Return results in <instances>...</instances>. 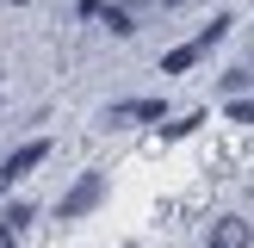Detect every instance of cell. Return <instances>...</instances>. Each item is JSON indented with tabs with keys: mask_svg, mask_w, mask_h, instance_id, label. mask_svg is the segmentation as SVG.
I'll return each instance as SVG.
<instances>
[{
	"mask_svg": "<svg viewBox=\"0 0 254 248\" xmlns=\"http://www.w3.org/2000/svg\"><path fill=\"white\" fill-rule=\"evenodd\" d=\"M248 87H254V68H230V74H223V93H248Z\"/></svg>",
	"mask_w": 254,
	"mask_h": 248,
	"instance_id": "52a82bcc",
	"label": "cell"
},
{
	"mask_svg": "<svg viewBox=\"0 0 254 248\" xmlns=\"http://www.w3.org/2000/svg\"><path fill=\"white\" fill-rule=\"evenodd\" d=\"M230 118L236 124H254V99H230Z\"/></svg>",
	"mask_w": 254,
	"mask_h": 248,
	"instance_id": "9c48e42d",
	"label": "cell"
},
{
	"mask_svg": "<svg viewBox=\"0 0 254 248\" xmlns=\"http://www.w3.org/2000/svg\"><path fill=\"white\" fill-rule=\"evenodd\" d=\"M99 198H106V174H87V180H74L68 192H62V205H56V217H87V211L99 205Z\"/></svg>",
	"mask_w": 254,
	"mask_h": 248,
	"instance_id": "7a4b0ae2",
	"label": "cell"
},
{
	"mask_svg": "<svg viewBox=\"0 0 254 248\" xmlns=\"http://www.w3.org/2000/svg\"><path fill=\"white\" fill-rule=\"evenodd\" d=\"M198 56H205V44H198V37H192V44L168 50V56H161V68H168V74H186V68H192V62H198Z\"/></svg>",
	"mask_w": 254,
	"mask_h": 248,
	"instance_id": "277c9868",
	"label": "cell"
},
{
	"mask_svg": "<svg viewBox=\"0 0 254 248\" xmlns=\"http://www.w3.org/2000/svg\"><path fill=\"white\" fill-rule=\"evenodd\" d=\"M31 217H37V205H25V198H12V205H6V217H0V223H6V230H25Z\"/></svg>",
	"mask_w": 254,
	"mask_h": 248,
	"instance_id": "8992f818",
	"label": "cell"
},
{
	"mask_svg": "<svg viewBox=\"0 0 254 248\" xmlns=\"http://www.w3.org/2000/svg\"><path fill=\"white\" fill-rule=\"evenodd\" d=\"M44 161H50V136H31V143H19L6 161H0V192H6V186H19V180H31Z\"/></svg>",
	"mask_w": 254,
	"mask_h": 248,
	"instance_id": "6da1fadb",
	"label": "cell"
},
{
	"mask_svg": "<svg viewBox=\"0 0 254 248\" xmlns=\"http://www.w3.org/2000/svg\"><path fill=\"white\" fill-rule=\"evenodd\" d=\"M161 112H168L161 99H136V106H130V118H136V124H149V118H161Z\"/></svg>",
	"mask_w": 254,
	"mask_h": 248,
	"instance_id": "ba28073f",
	"label": "cell"
},
{
	"mask_svg": "<svg viewBox=\"0 0 254 248\" xmlns=\"http://www.w3.org/2000/svg\"><path fill=\"white\" fill-rule=\"evenodd\" d=\"M161 6H180V0H161Z\"/></svg>",
	"mask_w": 254,
	"mask_h": 248,
	"instance_id": "8fae6325",
	"label": "cell"
},
{
	"mask_svg": "<svg viewBox=\"0 0 254 248\" xmlns=\"http://www.w3.org/2000/svg\"><path fill=\"white\" fill-rule=\"evenodd\" d=\"M12 236H19V230H6V223H0V248H12Z\"/></svg>",
	"mask_w": 254,
	"mask_h": 248,
	"instance_id": "30bf717a",
	"label": "cell"
},
{
	"mask_svg": "<svg viewBox=\"0 0 254 248\" xmlns=\"http://www.w3.org/2000/svg\"><path fill=\"white\" fill-rule=\"evenodd\" d=\"M205 248H254V223L248 217H217L205 236Z\"/></svg>",
	"mask_w": 254,
	"mask_h": 248,
	"instance_id": "3957f363",
	"label": "cell"
},
{
	"mask_svg": "<svg viewBox=\"0 0 254 248\" xmlns=\"http://www.w3.org/2000/svg\"><path fill=\"white\" fill-rule=\"evenodd\" d=\"M99 19H106V25H112V31H118V37H130V31H136V19H130V12H124V0H118V6H106V12H99Z\"/></svg>",
	"mask_w": 254,
	"mask_h": 248,
	"instance_id": "5b68a950",
	"label": "cell"
}]
</instances>
